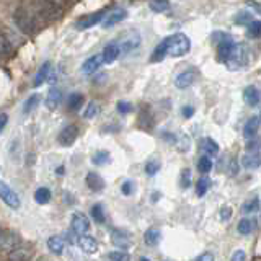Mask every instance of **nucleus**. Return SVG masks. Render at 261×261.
<instances>
[{
    "instance_id": "obj_40",
    "label": "nucleus",
    "mask_w": 261,
    "mask_h": 261,
    "mask_svg": "<svg viewBox=\"0 0 261 261\" xmlns=\"http://www.w3.org/2000/svg\"><path fill=\"white\" fill-rule=\"evenodd\" d=\"M10 53V43H8L7 36L0 31V54H7Z\"/></svg>"
},
{
    "instance_id": "obj_42",
    "label": "nucleus",
    "mask_w": 261,
    "mask_h": 261,
    "mask_svg": "<svg viewBox=\"0 0 261 261\" xmlns=\"http://www.w3.org/2000/svg\"><path fill=\"white\" fill-rule=\"evenodd\" d=\"M134 191V183L130 181V179H127V181H124L121 185V193L124 194V196H130Z\"/></svg>"
},
{
    "instance_id": "obj_10",
    "label": "nucleus",
    "mask_w": 261,
    "mask_h": 261,
    "mask_svg": "<svg viewBox=\"0 0 261 261\" xmlns=\"http://www.w3.org/2000/svg\"><path fill=\"white\" fill-rule=\"evenodd\" d=\"M44 82H54V75H53V65L51 62H44L43 65L39 67L36 77H35V82H33V85L35 87H39L43 85Z\"/></svg>"
},
{
    "instance_id": "obj_23",
    "label": "nucleus",
    "mask_w": 261,
    "mask_h": 261,
    "mask_svg": "<svg viewBox=\"0 0 261 261\" xmlns=\"http://www.w3.org/2000/svg\"><path fill=\"white\" fill-rule=\"evenodd\" d=\"M61 100H62V92L57 88H53L51 92L47 93V98H46V106L49 110H56L57 106L61 105Z\"/></svg>"
},
{
    "instance_id": "obj_46",
    "label": "nucleus",
    "mask_w": 261,
    "mask_h": 261,
    "mask_svg": "<svg viewBox=\"0 0 261 261\" xmlns=\"http://www.w3.org/2000/svg\"><path fill=\"white\" fill-rule=\"evenodd\" d=\"M245 251L243 250H237L233 255H232V261H245Z\"/></svg>"
},
{
    "instance_id": "obj_24",
    "label": "nucleus",
    "mask_w": 261,
    "mask_h": 261,
    "mask_svg": "<svg viewBox=\"0 0 261 261\" xmlns=\"http://www.w3.org/2000/svg\"><path fill=\"white\" fill-rule=\"evenodd\" d=\"M47 247L51 250L54 255H62L64 251V240L61 239L59 235H53L47 239Z\"/></svg>"
},
{
    "instance_id": "obj_30",
    "label": "nucleus",
    "mask_w": 261,
    "mask_h": 261,
    "mask_svg": "<svg viewBox=\"0 0 261 261\" xmlns=\"http://www.w3.org/2000/svg\"><path fill=\"white\" fill-rule=\"evenodd\" d=\"M258 207H259V199L258 198H251L242 206V212H243V214H253V212L258 211Z\"/></svg>"
},
{
    "instance_id": "obj_35",
    "label": "nucleus",
    "mask_w": 261,
    "mask_h": 261,
    "mask_svg": "<svg viewBox=\"0 0 261 261\" xmlns=\"http://www.w3.org/2000/svg\"><path fill=\"white\" fill-rule=\"evenodd\" d=\"M198 170L201 171V173H209V171L212 170V160H211V157H207V155H204V157H201L199 159V162H198Z\"/></svg>"
},
{
    "instance_id": "obj_26",
    "label": "nucleus",
    "mask_w": 261,
    "mask_h": 261,
    "mask_svg": "<svg viewBox=\"0 0 261 261\" xmlns=\"http://www.w3.org/2000/svg\"><path fill=\"white\" fill-rule=\"evenodd\" d=\"M201 145H202V150L206 152V155H207V157H212V155L219 153V145H217V144H216L214 141H212V139H209V137L202 139Z\"/></svg>"
},
{
    "instance_id": "obj_33",
    "label": "nucleus",
    "mask_w": 261,
    "mask_h": 261,
    "mask_svg": "<svg viewBox=\"0 0 261 261\" xmlns=\"http://www.w3.org/2000/svg\"><path fill=\"white\" fill-rule=\"evenodd\" d=\"M38 103H39V95H31L28 100L24 101V105H23V113L24 114L31 113L38 106Z\"/></svg>"
},
{
    "instance_id": "obj_37",
    "label": "nucleus",
    "mask_w": 261,
    "mask_h": 261,
    "mask_svg": "<svg viewBox=\"0 0 261 261\" xmlns=\"http://www.w3.org/2000/svg\"><path fill=\"white\" fill-rule=\"evenodd\" d=\"M108 259L110 261H130V256L126 251H111L108 253Z\"/></svg>"
},
{
    "instance_id": "obj_50",
    "label": "nucleus",
    "mask_w": 261,
    "mask_h": 261,
    "mask_svg": "<svg viewBox=\"0 0 261 261\" xmlns=\"http://www.w3.org/2000/svg\"><path fill=\"white\" fill-rule=\"evenodd\" d=\"M248 5H250V7H253L256 12H259V13H261V4H258V2H248Z\"/></svg>"
},
{
    "instance_id": "obj_38",
    "label": "nucleus",
    "mask_w": 261,
    "mask_h": 261,
    "mask_svg": "<svg viewBox=\"0 0 261 261\" xmlns=\"http://www.w3.org/2000/svg\"><path fill=\"white\" fill-rule=\"evenodd\" d=\"M160 170V162L159 160H149L145 165V173L149 176H153L157 175V171Z\"/></svg>"
},
{
    "instance_id": "obj_43",
    "label": "nucleus",
    "mask_w": 261,
    "mask_h": 261,
    "mask_svg": "<svg viewBox=\"0 0 261 261\" xmlns=\"http://www.w3.org/2000/svg\"><path fill=\"white\" fill-rule=\"evenodd\" d=\"M116 108L121 114H127V113L133 111V105H130L129 101H118Z\"/></svg>"
},
{
    "instance_id": "obj_3",
    "label": "nucleus",
    "mask_w": 261,
    "mask_h": 261,
    "mask_svg": "<svg viewBox=\"0 0 261 261\" xmlns=\"http://www.w3.org/2000/svg\"><path fill=\"white\" fill-rule=\"evenodd\" d=\"M0 199H2L8 207L18 209L20 207V198L10 186L5 185L4 181H0Z\"/></svg>"
},
{
    "instance_id": "obj_52",
    "label": "nucleus",
    "mask_w": 261,
    "mask_h": 261,
    "mask_svg": "<svg viewBox=\"0 0 261 261\" xmlns=\"http://www.w3.org/2000/svg\"><path fill=\"white\" fill-rule=\"evenodd\" d=\"M0 237H2V233H0Z\"/></svg>"
},
{
    "instance_id": "obj_6",
    "label": "nucleus",
    "mask_w": 261,
    "mask_h": 261,
    "mask_svg": "<svg viewBox=\"0 0 261 261\" xmlns=\"http://www.w3.org/2000/svg\"><path fill=\"white\" fill-rule=\"evenodd\" d=\"M110 237H111V243L121 250H127V248H130V245H133L130 235L124 230H119V228H113L110 232Z\"/></svg>"
},
{
    "instance_id": "obj_25",
    "label": "nucleus",
    "mask_w": 261,
    "mask_h": 261,
    "mask_svg": "<svg viewBox=\"0 0 261 261\" xmlns=\"http://www.w3.org/2000/svg\"><path fill=\"white\" fill-rule=\"evenodd\" d=\"M160 239H162V233H160V230H157V228H149V230H147L145 235H144V240H145L147 245H149V247H155V245H159Z\"/></svg>"
},
{
    "instance_id": "obj_1",
    "label": "nucleus",
    "mask_w": 261,
    "mask_h": 261,
    "mask_svg": "<svg viewBox=\"0 0 261 261\" xmlns=\"http://www.w3.org/2000/svg\"><path fill=\"white\" fill-rule=\"evenodd\" d=\"M219 59L222 61L228 70H240L250 62L248 49L243 44H237L232 41L230 36H224V39H219L217 44Z\"/></svg>"
},
{
    "instance_id": "obj_14",
    "label": "nucleus",
    "mask_w": 261,
    "mask_h": 261,
    "mask_svg": "<svg viewBox=\"0 0 261 261\" xmlns=\"http://www.w3.org/2000/svg\"><path fill=\"white\" fill-rule=\"evenodd\" d=\"M79 247L82 251L88 253V255H93L98 250V243L95 240V237L85 233V235H79Z\"/></svg>"
},
{
    "instance_id": "obj_29",
    "label": "nucleus",
    "mask_w": 261,
    "mask_h": 261,
    "mask_svg": "<svg viewBox=\"0 0 261 261\" xmlns=\"http://www.w3.org/2000/svg\"><path fill=\"white\" fill-rule=\"evenodd\" d=\"M90 214L95 219V222L98 224H103L106 220V216H105V211H103V206L101 204H95V206L90 209Z\"/></svg>"
},
{
    "instance_id": "obj_15",
    "label": "nucleus",
    "mask_w": 261,
    "mask_h": 261,
    "mask_svg": "<svg viewBox=\"0 0 261 261\" xmlns=\"http://www.w3.org/2000/svg\"><path fill=\"white\" fill-rule=\"evenodd\" d=\"M85 183L93 193H100L105 190V179L98 173H95V171H88L85 176Z\"/></svg>"
},
{
    "instance_id": "obj_49",
    "label": "nucleus",
    "mask_w": 261,
    "mask_h": 261,
    "mask_svg": "<svg viewBox=\"0 0 261 261\" xmlns=\"http://www.w3.org/2000/svg\"><path fill=\"white\" fill-rule=\"evenodd\" d=\"M49 4L51 5H56V7H61V5H64L65 2H67V0H47Z\"/></svg>"
},
{
    "instance_id": "obj_34",
    "label": "nucleus",
    "mask_w": 261,
    "mask_h": 261,
    "mask_svg": "<svg viewBox=\"0 0 261 261\" xmlns=\"http://www.w3.org/2000/svg\"><path fill=\"white\" fill-rule=\"evenodd\" d=\"M247 33L250 38H261V21H250Z\"/></svg>"
},
{
    "instance_id": "obj_28",
    "label": "nucleus",
    "mask_w": 261,
    "mask_h": 261,
    "mask_svg": "<svg viewBox=\"0 0 261 261\" xmlns=\"http://www.w3.org/2000/svg\"><path fill=\"white\" fill-rule=\"evenodd\" d=\"M149 7H150L152 12L162 13V12H167L170 8V2H168V0H150Z\"/></svg>"
},
{
    "instance_id": "obj_9",
    "label": "nucleus",
    "mask_w": 261,
    "mask_h": 261,
    "mask_svg": "<svg viewBox=\"0 0 261 261\" xmlns=\"http://www.w3.org/2000/svg\"><path fill=\"white\" fill-rule=\"evenodd\" d=\"M77 137H79V127L70 124V126H65L61 130V134H59V137H57V141H59V144L62 147H70L73 142L77 141Z\"/></svg>"
},
{
    "instance_id": "obj_5",
    "label": "nucleus",
    "mask_w": 261,
    "mask_h": 261,
    "mask_svg": "<svg viewBox=\"0 0 261 261\" xmlns=\"http://www.w3.org/2000/svg\"><path fill=\"white\" fill-rule=\"evenodd\" d=\"M118 44H119L121 53H124V54L133 53L134 49H137L139 46H141V35H139L137 31H130L119 41Z\"/></svg>"
},
{
    "instance_id": "obj_32",
    "label": "nucleus",
    "mask_w": 261,
    "mask_h": 261,
    "mask_svg": "<svg viewBox=\"0 0 261 261\" xmlns=\"http://www.w3.org/2000/svg\"><path fill=\"white\" fill-rule=\"evenodd\" d=\"M93 163L95 165H106V163H110L111 157H110V153L106 152V150H98L95 155H93Z\"/></svg>"
},
{
    "instance_id": "obj_17",
    "label": "nucleus",
    "mask_w": 261,
    "mask_h": 261,
    "mask_svg": "<svg viewBox=\"0 0 261 261\" xmlns=\"http://www.w3.org/2000/svg\"><path fill=\"white\" fill-rule=\"evenodd\" d=\"M31 259V248L20 245L15 250L8 253V261H30Z\"/></svg>"
},
{
    "instance_id": "obj_39",
    "label": "nucleus",
    "mask_w": 261,
    "mask_h": 261,
    "mask_svg": "<svg viewBox=\"0 0 261 261\" xmlns=\"http://www.w3.org/2000/svg\"><path fill=\"white\" fill-rule=\"evenodd\" d=\"M98 113V105H96V101H90L88 105H87V110H85V113H84V118H87V119H92V118H95V114Z\"/></svg>"
},
{
    "instance_id": "obj_21",
    "label": "nucleus",
    "mask_w": 261,
    "mask_h": 261,
    "mask_svg": "<svg viewBox=\"0 0 261 261\" xmlns=\"http://www.w3.org/2000/svg\"><path fill=\"white\" fill-rule=\"evenodd\" d=\"M16 247H20V237L16 233H8V235L0 237V248L12 251Z\"/></svg>"
},
{
    "instance_id": "obj_41",
    "label": "nucleus",
    "mask_w": 261,
    "mask_h": 261,
    "mask_svg": "<svg viewBox=\"0 0 261 261\" xmlns=\"http://www.w3.org/2000/svg\"><path fill=\"white\" fill-rule=\"evenodd\" d=\"M181 186L185 188V190L191 186V171L188 170V168H185L181 171Z\"/></svg>"
},
{
    "instance_id": "obj_27",
    "label": "nucleus",
    "mask_w": 261,
    "mask_h": 261,
    "mask_svg": "<svg viewBox=\"0 0 261 261\" xmlns=\"http://www.w3.org/2000/svg\"><path fill=\"white\" fill-rule=\"evenodd\" d=\"M35 201L38 204H47L49 201H51V191L44 186L38 188V190L35 191Z\"/></svg>"
},
{
    "instance_id": "obj_4",
    "label": "nucleus",
    "mask_w": 261,
    "mask_h": 261,
    "mask_svg": "<svg viewBox=\"0 0 261 261\" xmlns=\"http://www.w3.org/2000/svg\"><path fill=\"white\" fill-rule=\"evenodd\" d=\"M13 21H15L16 27H18V30L23 33H31L33 30H35V21L31 20V16L24 12L23 8H18V10L15 12Z\"/></svg>"
},
{
    "instance_id": "obj_31",
    "label": "nucleus",
    "mask_w": 261,
    "mask_h": 261,
    "mask_svg": "<svg viewBox=\"0 0 261 261\" xmlns=\"http://www.w3.org/2000/svg\"><path fill=\"white\" fill-rule=\"evenodd\" d=\"M84 96H82L80 93H73L69 96V108L72 111H79L82 108V105H84Z\"/></svg>"
},
{
    "instance_id": "obj_19",
    "label": "nucleus",
    "mask_w": 261,
    "mask_h": 261,
    "mask_svg": "<svg viewBox=\"0 0 261 261\" xmlns=\"http://www.w3.org/2000/svg\"><path fill=\"white\" fill-rule=\"evenodd\" d=\"M242 165L247 170H255L261 167V153L258 152H250L242 157Z\"/></svg>"
},
{
    "instance_id": "obj_51",
    "label": "nucleus",
    "mask_w": 261,
    "mask_h": 261,
    "mask_svg": "<svg viewBox=\"0 0 261 261\" xmlns=\"http://www.w3.org/2000/svg\"><path fill=\"white\" fill-rule=\"evenodd\" d=\"M139 261H150V259H147V258H141V259H139Z\"/></svg>"
},
{
    "instance_id": "obj_16",
    "label": "nucleus",
    "mask_w": 261,
    "mask_h": 261,
    "mask_svg": "<svg viewBox=\"0 0 261 261\" xmlns=\"http://www.w3.org/2000/svg\"><path fill=\"white\" fill-rule=\"evenodd\" d=\"M121 56V49H119V44L118 43H110L103 49L101 53V57H103V64H113L114 61L118 59Z\"/></svg>"
},
{
    "instance_id": "obj_8",
    "label": "nucleus",
    "mask_w": 261,
    "mask_h": 261,
    "mask_svg": "<svg viewBox=\"0 0 261 261\" xmlns=\"http://www.w3.org/2000/svg\"><path fill=\"white\" fill-rule=\"evenodd\" d=\"M70 224H72L73 232H77L79 235H85L90 230V220H88V217L85 214H82V212H75V214H72Z\"/></svg>"
},
{
    "instance_id": "obj_2",
    "label": "nucleus",
    "mask_w": 261,
    "mask_h": 261,
    "mask_svg": "<svg viewBox=\"0 0 261 261\" xmlns=\"http://www.w3.org/2000/svg\"><path fill=\"white\" fill-rule=\"evenodd\" d=\"M163 43L167 47V56L171 57H181L191 49V41L183 33H175V35L163 39Z\"/></svg>"
},
{
    "instance_id": "obj_22",
    "label": "nucleus",
    "mask_w": 261,
    "mask_h": 261,
    "mask_svg": "<svg viewBox=\"0 0 261 261\" xmlns=\"http://www.w3.org/2000/svg\"><path fill=\"white\" fill-rule=\"evenodd\" d=\"M256 227V220L255 219H250V217H243L239 225H237V232L240 235H250Z\"/></svg>"
},
{
    "instance_id": "obj_45",
    "label": "nucleus",
    "mask_w": 261,
    "mask_h": 261,
    "mask_svg": "<svg viewBox=\"0 0 261 261\" xmlns=\"http://www.w3.org/2000/svg\"><path fill=\"white\" fill-rule=\"evenodd\" d=\"M193 261H214V255L212 253H202V255H199L198 258H194Z\"/></svg>"
},
{
    "instance_id": "obj_13",
    "label": "nucleus",
    "mask_w": 261,
    "mask_h": 261,
    "mask_svg": "<svg viewBox=\"0 0 261 261\" xmlns=\"http://www.w3.org/2000/svg\"><path fill=\"white\" fill-rule=\"evenodd\" d=\"M103 65V57L101 54H95L92 57H88V59L82 64V73H85V75H92L95 73L98 69H100Z\"/></svg>"
},
{
    "instance_id": "obj_12",
    "label": "nucleus",
    "mask_w": 261,
    "mask_h": 261,
    "mask_svg": "<svg viewBox=\"0 0 261 261\" xmlns=\"http://www.w3.org/2000/svg\"><path fill=\"white\" fill-rule=\"evenodd\" d=\"M196 77H198V73H196V70H193V69L178 73L176 79H175V87L176 88H181V90L191 87L194 82H196Z\"/></svg>"
},
{
    "instance_id": "obj_47",
    "label": "nucleus",
    "mask_w": 261,
    "mask_h": 261,
    "mask_svg": "<svg viewBox=\"0 0 261 261\" xmlns=\"http://www.w3.org/2000/svg\"><path fill=\"white\" fill-rule=\"evenodd\" d=\"M181 113H183L185 118H191L194 114V108H193V106H185V108L181 110Z\"/></svg>"
},
{
    "instance_id": "obj_48",
    "label": "nucleus",
    "mask_w": 261,
    "mask_h": 261,
    "mask_svg": "<svg viewBox=\"0 0 261 261\" xmlns=\"http://www.w3.org/2000/svg\"><path fill=\"white\" fill-rule=\"evenodd\" d=\"M7 121H8V116L5 113H0V133L4 130V127L7 126Z\"/></svg>"
},
{
    "instance_id": "obj_44",
    "label": "nucleus",
    "mask_w": 261,
    "mask_h": 261,
    "mask_svg": "<svg viewBox=\"0 0 261 261\" xmlns=\"http://www.w3.org/2000/svg\"><path fill=\"white\" fill-rule=\"evenodd\" d=\"M235 21H237V23H247V24H248V23L253 21V20H251V15H250V13H247V12H240L239 15L235 16Z\"/></svg>"
},
{
    "instance_id": "obj_7",
    "label": "nucleus",
    "mask_w": 261,
    "mask_h": 261,
    "mask_svg": "<svg viewBox=\"0 0 261 261\" xmlns=\"http://www.w3.org/2000/svg\"><path fill=\"white\" fill-rule=\"evenodd\" d=\"M105 16H106V10H100V12H95L92 15H87L75 23V28L77 30H88V28L95 27V24H98L101 20H105Z\"/></svg>"
},
{
    "instance_id": "obj_20",
    "label": "nucleus",
    "mask_w": 261,
    "mask_h": 261,
    "mask_svg": "<svg viewBox=\"0 0 261 261\" xmlns=\"http://www.w3.org/2000/svg\"><path fill=\"white\" fill-rule=\"evenodd\" d=\"M258 129H259V118L258 116H251L243 126V136L248 139H253L258 134Z\"/></svg>"
},
{
    "instance_id": "obj_11",
    "label": "nucleus",
    "mask_w": 261,
    "mask_h": 261,
    "mask_svg": "<svg viewBox=\"0 0 261 261\" xmlns=\"http://www.w3.org/2000/svg\"><path fill=\"white\" fill-rule=\"evenodd\" d=\"M127 16V12L124 10V8H114V10H111L110 13H106L105 20H103V28H111L114 27V24L121 23L122 20H124Z\"/></svg>"
},
{
    "instance_id": "obj_18",
    "label": "nucleus",
    "mask_w": 261,
    "mask_h": 261,
    "mask_svg": "<svg viewBox=\"0 0 261 261\" xmlns=\"http://www.w3.org/2000/svg\"><path fill=\"white\" fill-rule=\"evenodd\" d=\"M243 100L250 106H258L261 101V93L255 85H248L243 92Z\"/></svg>"
},
{
    "instance_id": "obj_36",
    "label": "nucleus",
    "mask_w": 261,
    "mask_h": 261,
    "mask_svg": "<svg viewBox=\"0 0 261 261\" xmlns=\"http://www.w3.org/2000/svg\"><path fill=\"white\" fill-rule=\"evenodd\" d=\"M209 179L207 178H201L199 181H198V185H196V194L199 196V198H202L204 194L207 193V190H209Z\"/></svg>"
}]
</instances>
